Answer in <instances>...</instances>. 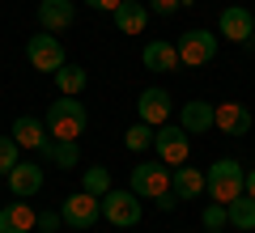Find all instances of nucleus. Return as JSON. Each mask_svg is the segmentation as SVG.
<instances>
[{"label":"nucleus","instance_id":"f257e3e1","mask_svg":"<svg viewBox=\"0 0 255 233\" xmlns=\"http://www.w3.org/2000/svg\"><path fill=\"white\" fill-rule=\"evenodd\" d=\"M43 123H47V136H51V140H77V136L85 132V123H90V110H85V102L60 93V98L47 106Z\"/></svg>","mask_w":255,"mask_h":233},{"label":"nucleus","instance_id":"f03ea898","mask_svg":"<svg viewBox=\"0 0 255 233\" xmlns=\"http://www.w3.org/2000/svg\"><path fill=\"white\" fill-rule=\"evenodd\" d=\"M247 187V170L234 161V157H221V161H213L209 170H204V191H209L217 204H230V199H238Z\"/></svg>","mask_w":255,"mask_h":233},{"label":"nucleus","instance_id":"7ed1b4c3","mask_svg":"<svg viewBox=\"0 0 255 233\" xmlns=\"http://www.w3.org/2000/svg\"><path fill=\"white\" fill-rule=\"evenodd\" d=\"M128 191H136L140 199H162L166 191H170V170H166V161H140V165H132V174H128Z\"/></svg>","mask_w":255,"mask_h":233},{"label":"nucleus","instance_id":"20e7f679","mask_svg":"<svg viewBox=\"0 0 255 233\" xmlns=\"http://www.w3.org/2000/svg\"><path fill=\"white\" fill-rule=\"evenodd\" d=\"M174 51H179L183 68H200V64H209L213 55H217V34H213V30H183L179 43H174Z\"/></svg>","mask_w":255,"mask_h":233},{"label":"nucleus","instance_id":"39448f33","mask_svg":"<svg viewBox=\"0 0 255 233\" xmlns=\"http://www.w3.org/2000/svg\"><path fill=\"white\" fill-rule=\"evenodd\" d=\"M60 216H64V225L68 229H94L98 225V216H102V199L98 195H90V191H73V195L60 204Z\"/></svg>","mask_w":255,"mask_h":233},{"label":"nucleus","instance_id":"423d86ee","mask_svg":"<svg viewBox=\"0 0 255 233\" xmlns=\"http://www.w3.org/2000/svg\"><path fill=\"white\" fill-rule=\"evenodd\" d=\"M153 149H157V161L183 165L187 153H191V136L183 132L179 123H162V127H153Z\"/></svg>","mask_w":255,"mask_h":233},{"label":"nucleus","instance_id":"0eeeda50","mask_svg":"<svg viewBox=\"0 0 255 233\" xmlns=\"http://www.w3.org/2000/svg\"><path fill=\"white\" fill-rule=\"evenodd\" d=\"M102 216H107L111 225H119V229H132V225L140 221V195L136 191H115L111 187L107 195H102Z\"/></svg>","mask_w":255,"mask_h":233},{"label":"nucleus","instance_id":"6e6552de","mask_svg":"<svg viewBox=\"0 0 255 233\" xmlns=\"http://www.w3.org/2000/svg\"><path fill=\"white\" fill-rule=\"evenodd\" d=\"M26 60H30V68H38V72H55V68H64V47H60V38L55 34H34L26 43Z\"/></svg>","mask_w":255,"mask_h":233},{"label":"nucleus","instance_id":"1a4fd4ad","mask_svg":"<svg viewBox=\"0 0 255 233\" xmlns=\"http://www.w3.org/2000/svg\"><path fill=\"white\" fill-rule=\"evenodd\" d=\"M77 21V4L73 0H38V26L47 34H60Z\"/></svg>","mask_w":255,"mask_h":233},{"label":"nucleus","instance_id":"9d476101","mask_svg":"<svg viewBox=\"0 0 255 233\" xmlns=\"http://www.w3.org/2000/svg\"><path fill=\"white\" fill-rule=\"evenodd\" d=\"M217 30L230 38V43H251V34H255V17H251V9L234 4V9H221Z\"/></svg>","mask_w":255,"mask_h":233},{"label":"nucleus","instance_id":"9b49d317","mask_svg":"<svg viewBox=\"0 0 255 233\" xmlns=\"http://www.w3.org/2000/svg\"><path fill=\"white\" fill-rule=\"evenodd\" d=\"M4 178H9V191H13L17 199H30V195H38V191H43V165L17 161L9 174H4Z\"/></svg>","mask_w":255,"mask_h":233},{"label":"nucleus","instance_id":"f8f14e48","mask_svg":"<svg viewBox=\"0 0 255 233\" xmlns=\"http://www.w3.org/2000/svg\"><path fill=\"white\" fill-rule=\"evenodd\" d=\"M136 115H140V123L162 127L166 119H170V93H166V89H145L136 98Z\"/></svg>","mask_w":255,"mask_h":233},{"label":"nucleus","instance_id":"ddd939ff","mask_svg":"<svg viewBox=\"0 0 255 233\" xmlns=\"http://www.w3.org/2000/svg\"><path fill=\"white\" fill-rule=\"evenodd\" d=\"M213 127L226 132V136H247V132H251V110H247L243 102H221Z\"/></svg>","mask_w":255,"mask_h":233},{"label":"nucleus","instance_id":"4468645a","mask_svg":"<svg viewBox=\"0 0 255 233\" xmlns=\"http://www.w3.org/2000/svg\"><path fill=\"white\" fill-rule=\"evenodd\" d=\"M213 119H217V106H213V102H187V106L179 110V127H183L187 136L209 132V127H213Z\"/></svg>","mask_w":255,"mask_h":233},{"label":"nucleus","instance_id":"2eb2a0df","mask_svg":"<svg viewBox=\"0 0 255 233\" xmlns=\"http://www.w3.org/2000/svg\"><path fill=\"white\" fill-rule=\"evenodd\" d=\"M38 229V212L30 204H4L0 208V233H30Z\"/></svg>","mask_w":255,"mask_h":233},{"label":"nucleus","instance_id":"dca6fc26","mask_svg":"<svg viewBox=\"0 0 255 233\" xmlns=\"http://www.w3.org/2000/svg\"><path fill=\"white\" fill-rule=\"evenodd\" d=\"M170 191H174L179 199H196V195H204V174L196 170V165H187V161L174 165V170H170Z\"/></svg>","mask_w":255,"mask_h":233},{"label":"nucleus","instance_id":"f3484780","mask_svg":"<svg viewBox=\"0 0 255 233\" xmlns=\"http://www.w3.org/2000/svg\"><path fill=\"white\" fill-rule=\"evenodd\" d=\"M140 60H145L149 72H174V68H183V64H179V51H174V43H145Z\"/></svg>","mask_w":255,"mask_h":233},{"label":"nucleus","instance_id":"a211bd4d","mask_svg":"<svg viewBox=\"0 0 255 233\" xmlns=\"http://www.w3.org/2000/svg\"><path fill=\"white\" fill-rule=\"evenodd\" d=\"M9 136L21 144V149H43L47 123H43V119H34V115H21V119H13V132Z\"/></svg>","mask_w":255,"mask_h":233},{"label":"nucleus","instance_id":"6ab92c4d","mask_svg":"<svg viewBox=\"0 0 255 233\" xmlns=\"http://www.w3.org/2000/svg\"><path fill=\"white\" fill-rule=\"evenodd\" d=\"M111 17H115L119 34H140V30H145V21H149V9L140 4V0H124Z\"/></svg>","mask_w":255,"mask_h":233},{"label":"nucleus","instance_id":"aec40b11","mask_svg":"<svg viewBox=\"0 0 255 233\" xmlns=\"http://www.w3.org/2000/svg\"><path fill=\"white\" fill-rule=\"evenodd\" d=\"M47 157V161H55V165H64V170H73L77 161H81V149H77V140H51L47 136L43 140V149H38Z\"/></svg>","mask_w":255,"mask_h":233},{"label":"nucleus","instance_id":"412c9836","mask_svg":"<svg viewBox=\"0 0 255 233\" xmlns=\"http://www.w3.org/2000/svg\"><path fill=\"white\" fill-rule=\"evenodd\" d=\"M230 225H234V229H243V233H255V199L247 195H238V199H230Z\"/></svg>","mask_w":255,"mask_h":233},{"label":"nucleus","instance_id":"4be33fe9","mask_svg":"<svg viewBox=\"0 0 255 233\" xmlns=\"http://www.w3.org/2000/svg\"><path fill=\"white\" fill-rule=\"evenodd\" d=\"M51 77H55V85H60V93H68V98H77V93L85 89V68H77V64H64Z\"/></svg>","mask_w":255,"mask_h":233},{"label":"nucleus","instance_id":"5701e85b","mask_svg":"<svg viewBox=\"0 0 255 233\" xmlns=\"http://www.w3.org/2000/svg\"><path fill=\"white\" fill-rule=\"evenodd\" d=\"M81 191H90V195H107L111 191V170L107 165H94V170H81Z\"/></svg>","mask_w":255,"mask_h":233},{"label":"nucleus","instance_id":"b1692460","mask_svg":"<svg viewBox=\"0 0 255 233\" xmlns=\"http://www.w3.org/2000/svg\"><path fill=\"white\" fill-rule=\"evenodd\" d=\"M124 144H128L132 153L153 149V127H149V123H132V127H128V136H124Z\"/></svg>","mask_w":255,"mask_h":233},{"label":"nucleus","instance_id":"393cba45","mask_svg":"<svg viewBox=\"0 0 255 233\" xmlns=\"http://www.w3.org/2000/svg\"><path fill=\"white\" fill-rule=\"evenodd\" d=\"M17 153H21V144H17V140H13V136H0V174H9V170H13V165H17V161H21Z\"/></svg>","mask_w":255,"mask_h":233},{"label":"nucleus","instance_id":"a878e982","mask_svg":"<svg viewBox=\"0 0 255 233\" xmlns=\"http://www.w3.org/2000/svg\"><path fill=\"white\" fill-rule=\"evenodd\" d=\"M230 225V208L226 204H209L204 208V229H226Z\"/></svg>","mask_w":255,"mask_h":233},{"label":"nucleus","instance_id":"bb28decb","mask_svg":"<svg viewBox=\"0 0 255 233\" xmlns=\"http://www.w3.org/2000/svg\"><path fill=\"white\" fill-rule=\"evenodd\" d=\"M179 9H183V0H149V13H157V17H170Z\"/></svg>","mask_w":255,"mask_h":233},{"label":"nucleus","instance_id":"cd10ccee","mask_svg":"<svg viewBox=\"0 0 255 233\" xmlns=\"http://www.w3.org/2000/svg\"><path fill=\"white\" fill-rule=\"evenodd\" d=\"M60 221H64L60 212H38V229H43V233H55V229H60Z\"/></svg>","mask_w":255,"mask_h":233},{"label":"nucleus","instance_id":"c85d7f7f","mask_svg":"<svg viewBox=\"0 0 255 233\" xmlns=\"http://www.w3.org/2000/svg\"><path fill=\"white\" fill-rule=\"evenodd\" d=\"M85 4H90V9H102V13H115L124 0H85Z\"/></svg>","mask_w":255,"mask_h":233},{"label":"nucleus","instance_id":"c756f323","mask_svg":"<svg viewBox=\"0 0 255 233\" xmlns=\"http://www.w3.org/2000/svg\"><path fill=\"white\" fill-rule=\"evenodd\" d=\"M157 208H162V212H174V208H179V195H174V191H166V195L157 199Z\"/></svg>","mask_w":255,"mask_h":233},{"label":"nucleus","instance_id":"7c9ffc66","mask_svg":"<svg viewBox=\"0 0 255 233\" xmlns=\"http://www.w3.org/2000/svg\"><path fill=\"white\" fill-rule=\"evenodd\" d=\"M243 191H247V195L255 199V170H247V187H243Z\"/></svg>","mask_w":255,"mask_h":233},{"label":"nucleus","instance_id":"2f4dec72","mask_svg":"<svg viewBox=\"0 0 255 233\" xmlns=\"http://www.w3.org/2000/svg\"><path fill=\"white\" fill-rule=\"evenodd\" d=\"M204 233H226V229H204Z\"/></svg>","mask_w":255,"mask_h":233},{"label":"nucleus","instance_id":"473e14b6","mask_svg":"<svg viewBox=\"0 0 255 233\" xmlns=\"http://www.w3.org/2000/svg\"><path fill=\"white\" fill-rule=\"evenodd\" d=\"M251 47H255V34H251Z\"/></svg>","mask_w":255,"mask_h":233}]
</instances>
